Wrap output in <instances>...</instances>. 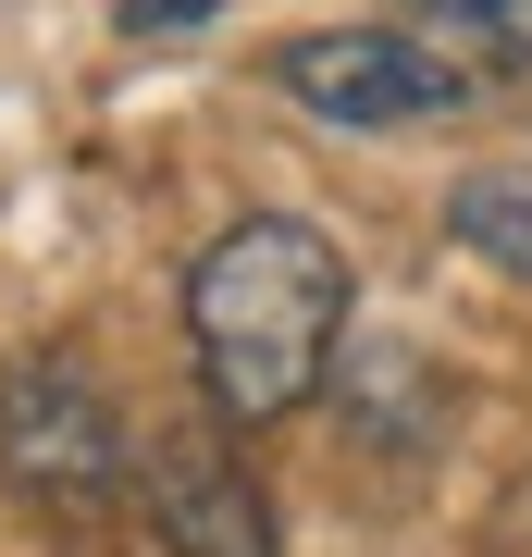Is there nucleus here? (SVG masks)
Instances as JSON below:
<instances>
[{"label": "nucleus", "instance_id": "nucleus-2", "mask_svg": "<svg viewBox=\"0 0 532 557\" xmlns=\"http://www.w3.org/2000/svg\"><path fill=\"white\" fill-rule=\"evenodd\" d=\"M0 483L38 520H99L124 496V421L75 359H13L0 372Z\"/></svg>", "mask_w": 532, "mask_h": 557}, {"label": "nucleus", "instance_id": "nucleus-8", "mask_svg": "<svg viewBox=\"0 0 532 557\" xmlns=\"http://www.w3.org/2000/svg\"><path fill=\"white\" fill-rule=\"evenodd\" d=\"M495 545H508V557H532V483L508 496V533H495Z\"/></svg>", "mask_w": 532, "mask_h": 557}, {"label": "nucleus", "instance_id": "nucleus-1", "mask_svg": "<svg viewBox=\"0 0 532 557\" xmlns=\"http://www.w3.org/2000/svg\"><path fill=\"white\" fill-rule=\"evenodd\" d=\"M347 248L297 211H248L198 248L186 273V359H198V397L223 421H285L322 397L347 347Z\"/></svg>", "mask_w": 532, "mask_h": 557}, {"label": "nucleus", "instance_id": "nucleus-6", "mask_svg": "<svg viewBox=\"0 0 532 557\" xmlns=\"http://www.w3.org/2000/svg\"><path fill=\"white\" fill-rule=\"evenodd\" d=\"M446 236L495 260V273H532V174L520 161H495V174H458L446 186Z\"/></svg>", "mask_w": 532, "mask_h": 557}, {"label": "nucleus", "instance_id": "nucleus-3", "mask_svg": "<svg viewBox=\"0 0 532 557\" xmlns=\"http://www.w3.org/2000/svg\"><path fill=\"white\" fill-rule=\"evenodd\" d=\"M273 87L310 124H359V137H396V124H446L471 100L446 50H421L409 25H322V38H285L273 50Z\"/></svg>", "mask_w": 532, "mask_h": 557}, {"label": "nucleus", "instance_id": "nucleus-7", "mask_svg": "<svg viewBox=\"0 0 532 557\" xmlns=\"http://www.w3.org/2000/svg\"><path fill=\"white\" fill-rule=\"evenodd\" d=\"M223 0H124V38H186V25H211Z\"/></svg>", "mask_w": 532, "mask_h": 557}, {"label": "nucleus", "instance_id": "nucleus-4", "mask_svg": "<svg viewBox=\"0 0 532 557\" xmlns=\"http://www.w3.org/2000/svg\"><path fill=\"white\" fill-rule=\"evenodd\" d=\"M137 496H149L161 557H285L273 496H260V471L223 434H161L149 471H137Z\"/></svg>", "mask_w": 532, "mask_h": 557}, {"label": "nucleus", "instance_id": "nucleus-5", "mask_svg": "<svg viewBox=\"0 0 532 557\" xmlns=\"http://www.w3.org/2000/svg\"><path fill=\"white\" fill-rule=\"evenodd\" d=\"M409 38L446 50L458 75H532V0H409Z\"/></svg>", "mask_w": 532, "mask_h": 557}]
</instances>
